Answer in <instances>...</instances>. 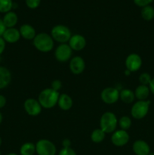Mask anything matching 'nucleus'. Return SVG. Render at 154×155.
Listing matches in <instances>:
<instances>
[{"label": "nucleus", "mask_w": 154, "mask_h": 155, "mask_svg": "<svg viewBox=\"0 0 154 155\" xmlns=\"http://www.w3.org/2000/svg\"><path fill=\"white\" fill-rule=\"evenodd\" d=\"M149 89L148 88V86H144V85H140L135 89L134 95L140 101H144L149 96Z\"/></svg>", "instance_id": "obj_20"}, {"label": "nucleus", "mask_w": 154, "mask_h": 155, "mask_svg": "<svg viewBox=\"0 0 154 155\" xmlns=\"http://www.w3.org/2000/svg\"><path fill=\"white\" fill-rule=\"evenodd\" d=\"M153 0H134V2L139 7H145L150 4Z\"/></svg>", "instance_id": "obj_29"}, {"label": "nucleus", "mask_w": 154, "mask_h": 155, "mask_svg": "<svg viewBox=\"0 0 154 155\" xmlns=\"http://www.w3.org/2000/svg\"><path fill=\"white\" fill-rule=\"evenodd\" d=\"M41 2V0H26L27 5L30 8H36L39 5Z\"/></svg>", "instance_id": "obj_28"}, {"label": "nucleus", "mask_w": 154, "mask_h": 155, "mask_svg": "<svg viewBox=\"0 0 154 155\" xmlns=\"http://www.w3.org/2000/svg\"><path fill=\"white\" fill-rule=\"evenodd\" d=\"M7 155H18V154H14V153H11V154H7Z\"/></svg>", "instance_id": "obj_38"}, {"label": "nucleus", "mask_w": 154, "mask_h": 155, "mask_svg": "<svg viewBox=\"0 0 154 155\" xmlns=\"http://www.w3.org/2000/svg\"><path fill=\"white\" fill-rule=\"evenodd\" d=\"M141 16L146 21H151L154 18V8L150 5L145 6L141 10Z\"/></svg>", "instance_id": "obj_22"}, {"label": "nucleus", "mask_w": 154, "mask_h": 155, "mask_svg": "<svg viewBox=\"0 0 154 155\" xmlns=\"http://www.w3.org/2000/svg\"><path fill=\"white\" fill-rule=\"evenodd\" d=\"M51 37L57 42L66 43L71 38V32L66 26L57 25L51 30Z\"/></svg>", "instance_id": "obj_4"}, {"label": "nucleus", "mask_w": 154, "mask_h": 155, "mask_svg": "<svg viewBox=\"0 0 154 155\" xmlns=\"http://www.w3.org/2000/svg\"><path fill=\"white\" fill-rule=\"evenodd\" d=\"M24 108L30 116H37L41 113L42 106L39 101L33 98H29L24 102Z\"/></svg>", "instance_id": "obj_10"}, {"label": "nucleus", "mask_w": 154, "mask_h": 155, "mask_svg": "<svg viewBox=\"0 0 154 155\" xmlns=\"http://www.w3.org/2000/svg\"><path fill=\"white\" fill-rule=\"evenodd\" d=\"M59 155H76L75 151L70 148H63L59 153Z\"/></svg>", "instance_id": "obj_30"}, {"label": "nucleus", "mask_w": 154, "mask_h": 155, "mask_svg": "<svg viewBox=\"0 0 154 155\" xmlns=\"http://www.w3.org/2000/svg\"><path fill=\"white\" fill-rule=\"evenodd\" d=\"M85 68V64L84 60L81 57L73 58L70 61L69 63V69L71 72L73 73L74 74H80L84 71Z\"/></svg>", "instance_id": "obj_12"}, {"label": "nucleus", "mask_w": 154, "mask_h": 155, "mask_svg": "<svg viewBox=\"0 0 154 155\" xmlns=\"http://www.w3.org/2000/svg\"><path fill=\"white\" fill-rule=\"evenodd\" d=\"M121 100L126 104H130L134 100V93L130 89H122L119 94Z\"/></svg>", "instance_id": "obj_21"}, {"label": "nucleus", "mask_w": 154, "mask_h": 155, "mask_svg": "<svg viewBox=\"0 0 154 155\" xmlns=\"http://www.w3.org/2000/svg\"><path fill=\"white\" fill-rule=\"evenodd\" d=\"M6 104V98L3 95H0V108H2Z\"/></svg>", "instance_id": "obj_34"}, {"label": "nucleus", "mask_w": 154, "mask_h": 155, "mask_svg": "<svg viewBox=\"0 0 154 155\" xmlns=\"http://www.w3.org/2000/svg\"><path fill=\"white\" fill-rule=\"evenodd\" d=\"M129 140V136L125 130H119L113 133L111 141L116 146H124L128 143Z\"/></svg>", "instance_id": "obj_11"}, {"label": "nucleus", "mask_w": 154, "mask_h": 155, "mask_svg": "<svg viewBox=\"0 0 154 155\" xmlns=\"http://www.w3.org/2000/svg\"><path fill=\"white\" fill-rule=\"evenodd\" d=\"M148 155H154V153H149Z\"/></svg>", "instance_id": "obj_40"}, {"label": "nucleus", "mask_w": 154, "mask_h": 155, "mask_svg": "<svg viewBox=\"0 0 154 155\" xmlns=\"http://www.w3.org/2000/svg\"><path fill=\"white\" fill-rule=\"evenodd\" d=\"M119 125L122 130H126L130 128L131 125V120L128 117H122L119 120Z\"/></svg>", "instance_id": "obj_26"}, {"label": "nucleus", "mask_w": 154, "mask_h": 155, "mask_svg": "<svg viewBox=\"0 0 154 155\" xmlns=\"http://www.w3.org/2000/svg\"><path fill=\"white\" fill-rule=\"evenodd\" d=\"M86 45L85 39L81 35H74L71 36L69 40V45L72 49L75 51H80L83 49Z\"/></svg>", "instance_id": "obj_13"}, {"label": "nucleus", "mask_w": 154, "mask_h": 155, "mask_svg": "<svg viewBox=\"0 0 154 155\" xmlns=\"http://www.w3.org/2000/svg\"><path fill=\"white\" fill-rule=\"evenodd\" d=\"M105 138V133L101 129L94 130L91 133V140L95 143H99L102 142Z\"/></svg>", "instance_id": "obj_24"}, {"label": "nucleus", "mask_w": 154, "mask_h": 155, "mask_svg": "<svg viewBox=\"0 0 154 155\" xmlns=\"http://www.w3.org/2000/svg\"><path fill=\"white\" fill-rule=\"evenodd\" d=\"M71 145V142L69 139H64L63 141V148H69V145Z\"/></svg>", "instance_id": "obj_35"}, {"label": "nucleus", "mask_w": 154, "mask_h": 155, "mask_svg": "<svg viewBox=\"0 0 154 155\" xmlns=\"http://www.w3.org/2000/svg\"><path fill=\"white\" fill-rule=\"evenodd\" d=\"M133 151L137 155H148L149 154V146L146 142L137 140L133 145Z\"/></svg>", "instance_id": "obj_15"}, {"label": "nucleus", "mask_w": 154, "mask_h": 155, "mask_svg": "<svg viewBox=\"0 0 154 155\" xmlns=\"http://www.w3.org/2000/svg\"><path fill=\"white\" fill-rule=\"evenodd\" d=\"M149 89H150L151 92L154 94V78L152 79L150 83H149Z\"/></svg>", "instance_id": "obj_36"}, {"label": "nucleus", "mask_w": 154, "mask_h": 155, "mask_svg": "<svg viewBox=\"0 0 154 155\" xmlns=\"http://www.w3.org/2000/svg\"><path fill=\"white\" fill-rule=\"evenodd\" d=\"M2 121V114L0 113V124H1Z\"/></svg>", "instance_id": "obj_37"}, {"label": "nucleus", "mask_w": 154, "mask_h": 155, "mask_svg": "<svg viewBox=\"0 0 154 155\" xmlns=\"http://www.w3.org/2000/svg\"><path fill=\"white\" fill-rule=\"evenodd\" d=\"M33 45L39 51L48 52L54 47V42L52 37L46 33H39L33 39Z\"/></svg>", "instance_id": "obj_2"}, {"label": "nucleus", "mask_w": 154, "mask_h": 155, "mask_svg": "<svg viewBox=\"0 0 154 155\" xmlns=\"http://www.w3.org/2000/svg\"><path fill=\"white\" fill-rule=\"evenodd\" d=\"M5 30H6L5 25L4 23H3L2 20L0 19V37H1V36H3V34H4Z\"/></svg>", "instance_id": "obj_32"}, {"label": "nucleus", "mask_w": 154, "mask_h": 155, "mask_svg": "<svg viewBox=\"0 0 154 155\" xmlns=\"http://www.w3.org/2000/svg\"><path fill=\"white\" fill-rule=\"evenodd\" d=\"M0 155H1V151H0Z\"/></svg>", "instance_id": "obj_41"}, {"label": "nucleus", "mask_w": 154, "mask_h": 155, "mask_svg": "<svg viewBox=\"0 0 154 155\" xmlns=\"http://www.w3.org/2000/svg\"><path fill=\"white\" fill-rule=\"evenodd\" d=\"M36 151V146L31 142L24 144L21 148V155H33Z\"/></svg>", "instance_id": "obj_23"}, {"label": "nucleus", "mask_w": 154, "mask_h": 155, "mask_svg": "<svg viewBox=\"0 0 154 155\" xmlns=\"http://www.w3.org/2000/svg\"><path fill=\"white\" fill-rule=\"evenodd\" d=\"M139 80H140V83L142 85L146 86V85L150 83L152 79H151L150 75L149 74H147V73H143V74H140V77H139Z\"/></svg>", "instance_id": "obj_27"}, {"label": "nucleus", "mask_w": 154, "mask_h": 155, "mask_svg": "<svg viewBox=\"0 0 154 155\" xmlns=\"http://www.w3.org/2000/svg\"><path fill=\"white\" fill-rule=\"evenodd\" d=\"M11 80V75L8 70L4 67H0V89L8 86Z\"/></svg>", "instance_id": "obj_16"}, {"label": "nucleus", "mask_w": 154, "mask_h": 155, "mask_svg": "<svg viewBox=\"0 0 154 155\" xmlns=\"http://www.w3.org/2000/svg\"><path fill=\"white\" fill-rule=\"evenodd\" d=\"M1 145H2V139L1 137H0V146H1Z\"/></svg>", "instance_id": "obj_39"}, {"label": "nucleus", "mask_w": 154, "mask_h": 155, "mask_svg": "<svg viewBox=\"0 0 154 155\" xmlns=\"http://www.w3.org/2000/svg\"><path fill=\"white\" fill-rule=\"evenodd\" d=\"M119 98V92L116 88H106L101 92V98L106 104H113Z\"/></svg>", "instance_id": "obj_7"}, {"label": "nucleus", "mask_w": 154, "mask_h": 155, "mask_svg": "<svg viewBox=\"0 0 154 155\" xmlns=\"http://www.w3.org/2000/svg\"><path fill=\"white\" fill-rule=\"evenodd\" d=\"M12 5L11 0H0V12L8 13L12 8Z\"/></svg>", "instance_id": "obj_25"}, {"label": "nucleus", "mask_w": 154, "mask_h": 155, "mask_svg": "<svg viewBox=\"0 0 154 155\" xmlns=\"http://www.w3.org/2000/svg\"><path fill=\"white\" fill-rule=\"evenodd\" d=\"M142 64V61L140 56L137 54H131L125 60V65L130 72H135L138 71Z\"/></svg>", "instance_id": "obj_9"}, {"label": "nucleus", "mask_w": 154, "mask_h": 155, "mask_svg": "<svg viewBox=\"0 0 154 155\" xmlns=\"http://www.w3.org/2000/svg\"><path fill=\"white\" fill-rule=\"evenodd\" d=\"M101 128L105 133H110L114 131L117 126L116 115L112 112H106L101 118Z\"/></svg>", "instance_id": "obj_3"}, {"label": "nucleus", "mask_w": 154, "mask_h": 155, "mask_svg": "<svg viewBox=\"0 0 154 155\" xmlns=\"http://www.w3.org/2000/svg\"><path fill=\"white\" fill-rule=\"evenodd\" d=\"M3 39L5 42H9V43H14L19 40L21 37V33L15 28H8L5 31L3 34Z\"/></svg>", "instance_id": "obj_14"}, {"label": "nucleus", "mask_w": 154, "mask_h": 155, "mask_svg": "<svg viewBox=\"0 0 154 155\" xmlns=\"http://www.w3.org/2000/svg\"><path fill=\"white\" fill-rule=\"evenodd\" d=\"M2 21L6 28H13V27H14L18 23V15L14 12H9L6 13Z\"/></svg>", "instance_id": "obj_18"}, {"label": "nucleus", "mask_w": 154, "mask_h": 155, "mask_svg": "<svg viewBox=\"0 0 154 155\" xmlns=\"http://www.w3.org/2000/svg\"><path fill=\"white\" fill-rule=\"evenodd\" d=\"M36 151L39 155H55L56 148L50 141L42 139L36 143Z\"/></svg>", "instance_id": "obj_6"}, {"label": "nucleus", "mask_w": 154, "mask_h": 155, "mask_svg": "<svg viewBox=\"0 0 154 155\" xmlns=\"http://www.w3.org/2000/svg\"><path fill=\"white\" fill-rule=\"evenodd\" d=\"M150 101H139L133 105L131 108V115L135 119H142L148 113Z\"/></svg>", "instance_id": "obj_5"}, {"label": "nucleus", "mask_w": 154, "mask_h": 155, "mask_svg": "<svg viewBox=\"0 0 154 155\" xmlns=\"http://www.w3.org/2000/svg\"><path fill=\"white\" fill-rule=\"evenodd\" d=\"M57 103L59 104V107L63 110H69L72 106V98L66 94H62L61 95H60Z\"/></svg>", "instance_id": "obj_19"}, {"label": "nucleus", "mask_w": 154, "mask_h": 155, "mask_svg": "<svg viewBox=\"0 0 154 155\" xmlns=\"http://www.w3.org/2000/svg\"><path fill=\"white\" fill-rule=\"evenodd\" d=\"M59 92L52 89H45L39 95V102L45 108H51L57 103Z\"/></svg>", "instance_id": "obj_1"}, {"label": "nucleus", "mask_w": 154, "mask_h": 155, "mask_svg": "<svg viewBox=\"0 0 154 155\" xmlns=\"http://www.w3.org/2000/svg\"><path fill=\"white\" fill-rule=\"evenodd\" d=\"M5 48V41L3 38L0 37V54L4 51Z\"/></svg>", "instance_id": "obj_33"}, {"label": "nucleus", "mask_w": 154, "mask_h": 155, "mask_svg": "<svg viewBox=\"0 0 154 155\" xmlns=\"http://www.w3.org/2000/svg\"><path fill=\"white\" fill-rule=\"evenodd\" d=\"M72 55V48L69 45L63 43L59 45L55 51V57L60 62L67 61Z\"/></svg>", "instance_id": "obj_8"}, {"label": "nucleus", "mask_w": 154, "mask_h": 155, "mask_svg": "<svg viewBox=\"0 0 154 155\" xmlns=\"http://www.w3.org/2000/svg\"><path fill=\"white\" fill-rule=\"evenodd\" d=\"M62 86V83L60 80H54L51 83V89H54V90L57 91L58 92L59 89H60Z\"/></svg>", "instance_id": "obj_31"}, {"label": "nucleus", "mask_w": 154, "mask_h": 155, "mask_svg": "<svg viewBox=\"0 0 154 155\" xmlns=\"http://www.w3.org/2000/svg\"><path fill=\"white\" fill-rule=\"evenodd\" d=\"M20 33L21 36H22L26 39H33L36 36L35 29L29 24H24L21 26L20 29Z\"/></svg>", "instance_id": "obj_17"}]
</instances>
